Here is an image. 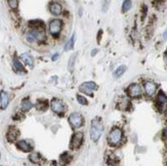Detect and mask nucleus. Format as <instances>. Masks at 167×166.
<instances>
[{
    "label": "nucleus",
    "mask_w": 167,
    "mask_h": 166,
    "mask_svg": "<svg viewBox=\"0 0 167 166\" xmlns=\"http://www.w3.org/2000/svg\"><path fill=\"white\" fill-rule=\"evenodd\" d=\"M21 107H22V110L24 112H27V111H29L32 107H33V104H32L31 101L28 100V98H24V100L22 101V104H21Z\"/></svg>",
    "instance_id": "nucleus-17"
},
{
    "label": "nucleus",
    "mask_w": 167,
    "mask_h": 166,
    "mask_svg": "<svg viewBox=\"0 0 167 166\" xmlns=\"http://www.w3.org/2000/svg\"><path fill=\"white\" fill-rule=\"evenodd\" d=\"M19 135H20V132H19V130L16 128V127H10V128L8 129L7 133H6V137H7L8 142L12 143L17 139Z\"/></svg>",
    "instance_id": "nucleus-10"
},
{
    "label": "nucleus",
    "mask_w": 167,
    "mask_h": 166,
    "mask_svg": "<svg viewBox=\"0 0 167 166\" xmlns=\"http://www.w3.org/2000/svg\"><path fill=\"white\" fill-rule=\"evenodd\" d=\"M98 52V49H93V50L91 51V55H94V54H97Z\"/></svg>",
    "instance_id": "nucleus-28"
},
{
    "label": "nucleus",
    "mask_w": 167,
    "mask_h": 166,
    "mask_svg": "<svg viewBox=\"0 0 167 166\" xmlns=\"http://www.w3.org/2000/svg\"><path fill=\"white\" fill-rule=\"evenodd\" d=\"M0 102H1V109H6L8 106L9 103V98H8V95L5 91H1L0 92Z\"/></svg>",
    "instance_id": "nucleus-13"
},
{
    "label": "nucleus",
    "mask_w": 167,
    "mask_h": 166,
    "mask_svg": "<svg viewBox=\"0 0 167 166\" xmlns=\"http://www.w3.org/2000/svg\"><path fill=\"white\" fill-rule=\"evenodd\" d=\"M62 21L60 20H52L50 23H49V32L53 36H58L60 34V32L62 30Z\"/></svg>",
    "instance_id": "nucleus-5"
},
{
    "label": "nucleus",
    "mask_w": 167,
    "mask_h": 166,
    "mask_svg": "<svg viewBox=\"0 0 167 166\" xmlns=\"http://www.w3.org/2000/svg\"><path fill=\"white\" fill-rule=\"evenodd\" d=\"M29 159L31 162H33V163H38V162L40 161V155L38 153H32L29 156Z\"/></svg>",
    "instance_id": "nucleus-21"
},
{
    "label": "nucleus",
    "mask_w": 167,
    "mask_h": 166,
    "mask_svg": "<svg viewBox=\"0 0 167 166\" xmlns=\"http://www.w3.org/2000/svg\"><path fill=\"white\" fill-rule=\"evenodd\" d=\"M21 59H22V61L26 64V65L33 66L34 59H33V58H32V55H28V54H23L22 55H21Z\"/></svg>",
    "instance_id": "nucleus-18"
},
{
    "label": "nucleus",
    "mask_w": 167,
    "mask_h": 166,
    "mask_svg": "<svg viewBox=\"0 0 167 166\" xmlns=\"http://www.w3.org/2000/svg\"><path fill=\"white\" fill-rule=\"evenodd\" d=\"M47 101L46 100H38L36 103V109L39 111H44L47 109Z\"/></svg>",
    "instance_id": "nucleus-19"
},
{
    "label": "nucleus",
    "mask_w": 167,
    "mask_h": 166,
    "mask_svg": "<svg viewBox=\"0 0 167 166\" xmlns=\"http://www.w3.org/2000/svg\"><path fill=\"white\" fill-rule=\"evenodd\" d=\"M103 131H104V124L101 119H93L91 122L90 127V139L93 142H98L101 137Z\"/></svg>",
    "instance_id": "nucleus-1"
},
{
    "label": "nucleus",
    "mask_w": 167,
    "mask_h": 166,
    "mask_svg": "<svg viewBox=\"0 0 167 166\" xmlns=\"http://www.w3.org/2000/svg\"><path fill=\"white\" fill-rule=\"evenodd\" d=\"M98 88V85L95 84L94 82H92V81H89V82H84L80 85L79 87V90L81 92H84L88 95H90V97H93V94H92V91L95 90Z\"/></svg>",
    "instance_id": "nucleus-3"
},
{
    "label": "nucleus",
    "mask_w": 167,
    "mask_h": 166,
    "mask_svg": "<svg viewBox=\"0 0 167 166\" xmlns=\"http://www.w3.org/2000/svg\"><path fill=\"white\" fill-rule=\"evenodd\" d=\"M12 66H13V69H15L16 72H17V73H26V70H25V68L23 67L22 63L19 61V59H17V56H13Z\"/></svg>",
    "instance_id": "nucleus-12"
},
{
    "label": "nucleus",
    "mask_w": 167,
    "mask_h": 166,
    "mask_svg": "<svg viewBox=\"0 0 167 166\" xmlns=\"http://www.w3.org/2000/svg\"><path fill=\"white\" fill-rule=\"evenodd\" d=\"M17 148L24 152L32 151V146L27 142V140H20V142L17 143Z\"/></svg>",
    "instance_id": "nucleus-14"
},
{
    "label": "nucleus",
    "mask_w": 167,
    "mask_h": 166,
    "mask_svg": "<svg viewBox=\"0 0 167 166\" xmlns=\"http://www.w3.org/2000/svg\"><path fill=\"white\" fill-rule=\"evenodd\" d=\"M77 102L80 105H82V106H85V105L88 104V102H87L86 98H85L84 97H82V95H79V94L77 95Z\"/></svg>",
    "instance_id": "nucleus-23"
},
{
    "label": "nucleus",
    "mask_w": 167,
    "mask_h": 166,
    "mask_svg": "<svg viewBox=\"0 0 167 166\" xmlns=\"http://www.w3.org/2000/svg\"><path fill=\"white\" fill-rule=\"evenodd\" d=\"M157 104L161 109L164 108L167 105V97L163 92H159L158 97H157Z\"/></svg>",
    "instance_id": "nucleus-15"
},
{
    "label": "nucleus",
    "mask_w": 167,
    "mask_h": 166,
    "mask_svg": "<svg viewBox=\"0 0 167 166\" xmlns=\"http://www.w3.org/2000/svg\"><path fill=\"white\" fill-rule=\"evenodd\" d=\"M69 122L73 128H79L83 124V118L79 113H73V114L70 115Z\"/></svg>",
    "instance_id": "nucleus-4"
},
{
    "label": "nucleus",
    "mask_w": 167,
    "mask_h": 166,
    "mask_svg": "<svg viewBox=\"0 0 167 166\" xmlns=\"http://www.w3.org/2000/svg\"><path fill=\"white\" fill-rule=\"evenodd\" d=\"M8 4H9V6H10V8L17 9V5H19V1H17V0H9V1H8Z\"/></svg>",
    "instance_id": "nucleus-24"
},
{
    "label": "nucleus",
    "mask_w": 167,
    "mask_h": 166,
    "mask_svg": "<svg viewBox=\"0 0 167 166\" xmlns=\"http://www.w3.org/2000/svg\"><path fill=\"white\" fill-rule=\"evenodd\" d=\"M163 135H164L166 139H167V126L165 127V129H164V131H163Z\"/></svg>",
    "instance_id": "nucleus-27"
},
{
    "label": "nucleus",
    "mask_w": 167,
    "mask_h": 166,
    "mask_svg": "<svg viewBox=\"0 0 167 166\" xmlns=\"http://www.w3.org/2000/svg\"><path fill=\"white\" fill-rule=\"evenodd\" d=\"M76 55L77 54H75V55H72V58H70V61H69V69H71L73 67V62H74V59H75V58H76Z\"/></svg>",
    "instance_id": "nucleus-25"
},
{
    "label": "nucleus",
    "mask_w": 167,
    "mask_h": 166,
    "mask_svg": "<svg viewBox=\"0 0 167 166\" xmlns=\"http://www.w3.org/2000/svg\"><path fill=\"white\" fill-rule=\"evenodd\" d=\"M128 94L131 97H141V87L140 86V84L137 83H132L130 84L128 87Z\"/></svg>",
    "instance_id": "nucleus-8"
},
{
    "label": "nucleus",
    "mask_w": 167,
    "mask_h": 166,
    "mask_svg": "<svg viewBox=\"0 0 167 166\" xmlns=\"http://www.w3.org/2000/svg\"><path fill=\"white\" fill-rule=\"evenodd\" d=\"M145 90L149 97H153L157 90V85L153 81H146L145 82Z\"/></svg>",
    "instance_id": "nucleus-9"
},
{
    "label": "nucleus",
    "mask_w": 167,
    "mask_h": 166,
    "mask_svg": "<svg viewBox=\"0 0 167 166\" xmlns=\"http://www.w3.org/2000/svg\"><path fill=\"white\" fill-rule=\"evenodd\" d=\"M62 10H63L62 5L58 2H51L50 4H49V12H50L52 15H55V16L61 15Z\"/></svg>",
    "instance_id": "nucleus-11"
},
{
    "label": "nucleus",
    "mask_w": 167,
    "mask_h": 166,
    "mask_svg": "<svg viewBox=\"0 0 167 166\" xmlns=\"http://www.w3.org/2000/svg\"><path fill=\"white\" fill-rule=\"evenodd\" d=\"M163 36H164V39H166V38H167V29H166V31L164 32V35H163Z\"/></svg>",
    "instance_id": "nucleus-29"
},
{
    "label": "nucleus",
    "mask_w": 167,
    "mask_h": 166,
    "mask_svg": "<svg viewBox=\"0 0 167 166\" xmlns=\"http://www.w3.org/2000/svg\"><path fill=\"white\" fill-rule=\"evenodd\" d=\"M123 139L122 130L118 127H114L108 135V142L111 146H118Z\"/></svg>",
    "instance_id": "nucleus-2"
},
{
    "label": "nucleus",
    "mask_w": 167,
    "mask_h": 166,
    "mask_svg": "<svg viewBox=\"0 0 167 166\" xmlns=\"http://www.w3.org/2000/svg\"><path fill=\"white\" fill-rule=\"evenodd\" d=\"M50 107L51 110L56 114H61L64 112V103L59 98H53L50 103Z\"/></svg>",
    "instance_id": "nucleus-7"
},
{
    "label": "nucleus",
    "mask_w": 167,
    "mask_h": 166,
    "mask_svg": "<svg viewBox=\"0 0 167 166\" xmlns=\"http://www.w3.org/2000/svg\"><path fill=\"white\" fill-rule=\"evenodd\" d=\"M165 115H166V117H167V110H166V112H165Z\"/></svg>",
    "instance_id": "nucleus-30"
},
{
    "label": "nucleus",
    "mask_w": 167,
    "mask_h": 166,
    "mask_svg": "<svg viewBox=\"0 0 167 166\" xmlns=\"http://www.w3.org/2000/svg\"><path fill=\"white\" fill-rule=\"evenodd\" d=\"M58 58H59V54H55V55L51 58V59H52V61H56V59H58Z\"/></svg>",
    "instance_id": "nucleus-26"
},
{
    "label": "nucleus",
    "mask_w": 167,
    "mask_h": 166,
    "mask_svg": "<svg viewBox=\"0 0 167 166\" xmlns=\"http://www.w3.org/2000/svg\"><path fill=\"white\" fill-rule=\"evenodd\" d=\"M83 140V133L82 132H76L74 133V135L72 136V140H71V144L70 147L72 149H77L81 146Z\"/></svg>",
    "instance_id": "nucleus-6"
},
{
    "label": "nucleus",
    "mask_w": 167,
    "mask_h": 166,
    "mask_svg": "<svg viewBox=\"0 0 167 166\" xmlns=\"http://www.w3.org/2000/svg\"><path fill=\"white\" fill-rule=\"evenodd\" d=\"M75 37H76V35L73 34L72 37H71L70 39H69V41L66 43L65 47H64V50H65V51H69V50H71V49H73L74 44H75Z\"/></svg>",
    "instance_id": "nucleus-16"
},
{
    "label": "nucleus",
    "mask_w": 167,
    "mask_h": 166,
    "mask_svg": "<svg viewBox=\"0 0 167 166\" xmlns=\"http://www.w3.org/2000/svg\"><path fill=\"white\" fill-rule=\"evenodd\" d=\"M131 5H132L131 1H128V0L124 1V2H123V5H122V12H128V10L131 8Z\"/></svg>",
    "instance_id": "nucleus-22"
},
{
    "label": "nucleus",
    "mask_w": 167,
    "mask_h": 166,
    "mask_svg": "<svg viewBox=\"0 0 167 166\" xmlns=\"http://www.w3.org/2000/svg\"><path fill=\"white\" fill-rule=\"evenodd\" d=\"M126 71V67L125 66H120L118 67L116 70H115V72H114V76L116 77V78H119L120 76H122L124 73H125Z\"/></svg>",
    "instance_id": "nucleus-20"
}]
</instances>
